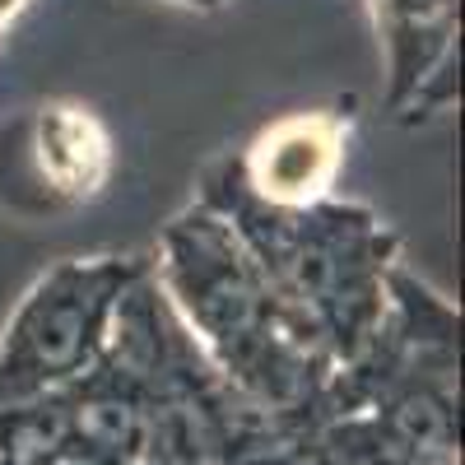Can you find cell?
<instances>
[{
	"label": "cell",
	"mask_w": 465,
	"mask_h": 465,
	"mask_svg": "<svg viewBox=\"0 0 465 465\" xmlns=\"http://www.w3.org/2000/svg\"><path fill=\"white\" fill-rule=\"evenodd\" d=\"M456 15L460 0H377L396 112L433 116L438 107H447L456 89Z\"/></svg>",
	"instance_id": "obj_5"
},
{
	"label": "cell",
	"mask_w": 465,
	"mask_h": 465,
	"mask_svg": "<svg viewBox=\"0 0 465 465\" xmlns=\"http://www.w3.org/2000/svg\"><path fill=\"white\" fill-rule=\"evenodd\" d=\"M159 280L186 331L201 335L219 368L261 405L289 410L317 391L322 340L289 317L265 270L219 210L201 201L168 223Z\"/></svg>",
	"instance_id": "obj_2"
},
{
	"label": "cell",
	"mask_w": 465,
	"mask_h": 465,
	"mask_svg": "<svg viewBox=\"0 0 465 465\" xmlns=\"http://www.w3.org/2000/svg\"><path fill=\"white\" fill-rule=\"evenodd\" d=\"M177 5H196V10H219L223 0H177Z\"/></svg>",
	"instance_id": "obj_8"
},
{
	"label": "cell",
	"mask_w": 465,
	"mask_h": 465,
	"mask_svg": "<svg viewBox=\"0 0 465 465\" xmlns=\"http://www.w3.org/2000/svg\"><path fill=\"white\" fill-rule=\"evenodd\" d=\"M340 140L344 126L335 116H289L252 144L247 159H238V173L270 205L322 201L340 168Z\"/></svg>",
	"instance_id": "obj_6"
},
{
	"label": "cell",
	"mask_w": 465,
	"mask_h": 465,
	"mask_svg": "<svg viewBox=\"0 0 465 465\" xmlns=\"http://www.w3.org/2000/svg\"><path fill=\"white\" fill-rule=\"evenodd\" d=\"M24 5L28 0H0V43H5V33H10V24L24 15Z\"/></svg>",
	"instance_id": "obj_7"
},
{
	"label": "cell",
	"mask_w": 465,
	"mask_h": 465,
	"mask_svg": "<svg viewBox=\"0 0 465 465\" xmlns=\"http://www.w3.org/2000/svg\"><path fill=\"white\" fill-rule=\"evenodd\" d=\"M140 275L135 256H70L37 275L0 340V405L80 381L103 359L116 307Z\"/></svg>",
	"instance_id": "obj_3"
},
{
	"label": "cell",
	"mask_w": 465,
	"mask_h": 465,
	"mask_svg": "<svg viewBox=\"0 0 465 465\" xmlns=\"http://www.w3.org/2000/svg\"><path fill=\"white\" fill-rule=\"evenodd\" d=\"M247 242L289 317L322 340L335 359H363L386 322V280L396 270V238L368 210L340 201L270 205L242 182L238 163H223L205 196Z\"/></svg>",
	"instance_id": "obj_1"
},
{
	"label": "cell",
	"mask_w": 465,
	"mask_h": 465,
	"mask_svg": "<svg viewBox=\"0 0 465 465\" xmlns=\"http://www.w3.org/2000/svg\"><path fill=\"white\" fill-rule=\"evenodd\" d=\"M107 135L84 107H33L0 131V201L43 214L89 201L107 177Z\"/></svg>",
	"instance_id": "obj_4"
}]
</instances>
